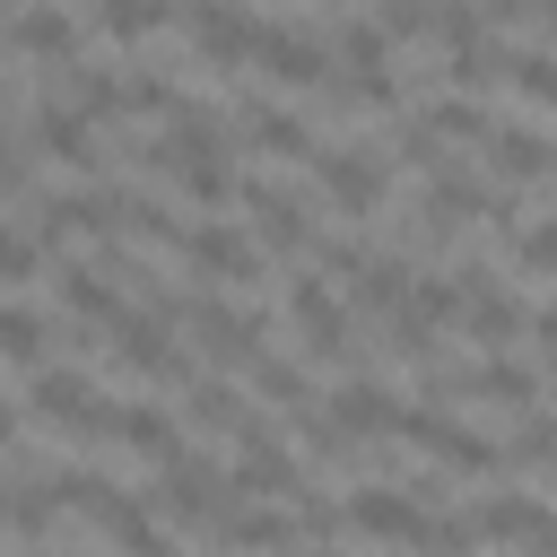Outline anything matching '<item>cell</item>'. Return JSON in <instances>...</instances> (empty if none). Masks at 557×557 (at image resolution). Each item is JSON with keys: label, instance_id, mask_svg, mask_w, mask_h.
<instances>
[{"label": "cell", "instance_id": "obj_31", "mask_svg": "<svg viewBox=\"0 0 557 557\" xmlns=\"http://www.w3.org/2000/svg\"><path fill=\"white\" fill-rule=\"evenodd\" d=\"M17 278H35V235L0 226V287H17Z\"/></svg>", "mask_w": 557, "mask_h": 557}, {"label": "cell", "instance_id": "obj_32", "mask_svg": "<svg viewBox=\"0 0 557 557\" xmlns=\"http://www.w3.org/2000/svg\"><path fill=\"white\" fill-rule=\"evenodd\" d=\"M26 183H35V165H26V148L0 131V191H26Z\"/></svg>", "mask_w": 557, "mask_h": 557}, {"label": "cell", "instance_id": "obj_17", "mask_svg": "<svg viewBox=\"0 0 557 557\" xmlns=\"http://www.w3.org/2000/svg\"><path fill=\"white\" fill-rule=\"evenodd\" d=\"M461 531L522 548V540H548V505H540L531 487H513V496H470V505H461Z\"/></svg>", "mask_w": 557, "mask_h": 557}, {"label": "cell", "instance_id": "obj_34", "mask_svg": "<svg viewBox=\"0 0 557 557\" xmlns=\"http://www.w3.org/2000/svg\"><path fill=\"white\" fill-rule=\"evenodd\" d=\"M52 557H70V548H52Z\"/></svg>", "mask_w": 557, "mask_h": 557}, {"label": "cell", "instance_id": "obj_13", "mask_svg": "<svg viewBox=\"0 0 557 557\" xmlns=\"http://www.w3.org/2000/svg\"><path fill=\"white\" fill-rule=\"evenodd\" d=\"M339 522H348V531H366V540H392V548H409V540H418V522H426V505H418L409 487L374 479V487H357V496L339 505Z\"/></svg>", "mask_w": 557, "mask_h": 557}, {"label": "cell", "instance_id": "obj_4", "mask_svg": "<svg viewBox=\"0 0 557 557\" xmlns=\"http://www.w3.org/2000/svg\"><path fill=\"white\" fill-rule=\"evenodd\" d=\"M435 409L444 400H496V409H540V366L531 357H479V366H435L426 374Z\"/></svg>", "mask_w": 557, "mask_h": 557}, {"label": "cell", "instance_id": "obj_21", "mask_svg": "<svg viewBox=\"0 0 557 557\" xmlns=\"http://www.w3.org/2000/svg\"><path fill=\"white\" fill-rule=\"evenodd\" d=\"M479 148H487V165H496L505 183H522V191L548 183V139H540V122H496Z\"/></svg>", "mask_w": 557, "mask_h": 557}, {"label": "cell", "instance_id": "obj_29", "mask_svg": "<svg viewBox=\"0 0 557 557\" xmlns=\"http://www.w3.org/2000/svg\"><path fill=\"white\" fill-rule=\"evenodd\" d=\"M96 26H104L113 44H131V35H157V26H174V0H96Z\"/></svg>", "mask_w": 557, "mask_h": 557}, {"label": "cell", "instance_id": "obj_3", "mask_svg": "<svg viewBox=\"0 0 557 557\" xmlns=\"http://www.w3.org/2000/svg\"><path fill=\"white\" fill-rule=\"evenodd\" d=\"M226 487H235V496H261V505H287V496L313 487V479H305V461L278 444L270 418H244V426H235V470H226Z\"/></svg>", "mask_w": 557, "mask_h": 557}, {"label": "cell", "instance_id": "obj_33", "mask_svg": "<svg viewBox=\"0 0 557 557\" xmlns=\"http://www.w3.org/2000/svg\"><path fill=\"white\" fill-rule=\"evenodd\" d=\"M9 444H17V418H9V400H0V453H9Z\"/></svg>", "mask_w": 557, "mask_h": 557}, {"label": "cell", "instance_id": "obj_16", "mask_svg": "<svg viewBox=\"0 0 557 557\" xmlns=\"http://www.w3.org/2000/svg\"><path fill=\"white\" fill-rule=\"evenodd\" d=\"M104 435L139 461H183V426L157 409V400H104Z\"/></svg>", "mask_w": 557, "mask_h": 557}, {"label": "cell", "instance_id": "obj_1", "mask_svg": "<svg viewBox=\"0 0 557 557\" xmlns=\"http://www.w3.org/2000/svg\"><path fill=\"white\" fill-rule=\"evenodd\" d=\"M148 165L174 174L183 200H200V209H226V200H235V139H226V122L200 113V104H183V113L165 122V139L148 148Z\"/></svg>", "mask_w": 557, "mask_h": 557}, {"label": "cell", "instance_id": "obj_25", "mask_svg": "<svg viewBox=\"0 0 557 557\" xmlns=\"http://www.w3.org/2000/svg\"><path fill=\"white\" fill-rule=\"evenodd\" d=\"M244 139H252L261 157H287V165L313 157V122H305V113H278V104H244Z\"/></svg>", "mask_w": 557, "mask_h": 557}, {"label": "cell", "instance_id": "obj_6", "mask_svg": "<svg viewBox=\"0 0 557 557\" xmlns=\"http://www.w3.org/2000/svg\"><path fill=\"white\" fill-rule=\"evenodd\" d=\"M287 322H296L305 357H322V366H339V357H348V305L331 296V278H322V270H296V278H287Z\"/></svg>", "mask_w": 557, "mask_h": 557}, {"label": "cell", "instance_id": "obj_30", "mask_svg": "<svg viewBox=\"0 0 557 557\" xmlns=\"http://www.w3.org/2000/svg\"><path fill=\"white\" fill-rule=\"evenodd\" d=\"M383 52H392V44H383L366 17H348V26H339V44H331V70H339V78H374V70H383Z\"/></svg>", "mask_w": 557, "mask_h": 557}, {"label": "cell", "instance_id": "obj_28", "mask_svg": "<svg viewBox=\"0 0 557 557\" xmlns=\"http://www.w3.org/2000/svg\"><path fill=\"white\" fill-rule=\"evenodd\" d=\"M44 348H52L44 313H26V305H0V366H44Z\"/></svg>", "mask_w": 557, "mask_h": 557}, {"label": "cell", "instance_id": "obj_19", "mask_svg": "<svg viewBox=\"0 0 557 557\" xmlns=\"http://www.w3.org/2000/svg\"><path fill=\"white\" fill-rule=\"evenodd\" d=\"M35 157H52V165H70V174H104L96 122L70 113V104H44V113H35Z\"/></svg>", "mask_w": 557, "mask_h": 557}, {"label": "cell", "instance_id": "obj_15", "mask_svg": "<svg viewBox=\"0 0 557 557\" xmlns=\"http://www.w3.org/2000/svg\"><path fill=\"white\" fill-rule=\"evenodd\" d=\"M392 409H400V400H392L383 383H366V374H357V383H339L313 418H322L339 444H374V435H392Z\"/></svg>", "mask_w": 557, "mask_h": 557}, {"label": "cell", "instance_id": "obj_12", "mask_svg": "<svg viewBox=\"0 0 557 557\" xmlns=\"http://www.w3.org/2000/svg\"><path fill=\"white\" fill-rule=\"evenodd\" d=\"M157 505H165V522H218V513H235V487H226V470L218 461H165V487H157Z\"/></svg>", "mask_w": 557, "mask_h": 557}, {"label": "cell", "instance_id": "obj_8", "mask_svg": "<svg viewBox=\"0 0 557 557\" xmlns=\"http://www.w3.org/2000/svg\"><path fill=\"white\" fill-rule=\"evenodd\" d=\"M174 17L191 26V44H200V61H209V70H244V61H252V44H261V26H252L235 0H174Z\"/></svg>", "mask_w": 557, "mask_h": 557}, {"label": "cell", "instance_id": "obj_7", "mask_svg": "<svg viewBox=\"0 0 557 557\" xmlns=\"http://www.w3.org/2000/svg\"><path fill=\"white\" fill-rule=\"evenodd\" d=\"M113 366L139 374V383H191V374H200L157 313H122V322H113Z\"/></svg>", "mask_w": 557, "mask_h": 557}, {"label": "cell", "instance_id": "obj_10", "mask_svg": "<svg viewBox=\"0 0 557 557\" xmlns=\"http://www.w3.org/2000/svg\"><path fill=\"white\" fill-rule=\"evenodd\" d=\"M235 200H244V218H252V235L270 244V252H305L313 244V200L296 191V183H235Z\"/></svg>", "mask_w": 557, "mask_h": 557}, {"label": "cell", "instance_id": "obj_23", "mask_svg": "<svg viewBox=\"0 0 557 557\" xmlns=\"http://www.w3.org/2000/svg\"><path fill=\"white\" fill-rule=\"evenodd\" d=\"M183 418H191L200 435H235V426H244L252 409H244V392H235L226 374H209V366H200V374L183 383Z\"/></svg>", "mask_w": 557, "mask_h": 557}, {"label": "cell", "instance_id": "obj_18", "mask_svg": "<svg viewBox=\"0 0 557 557\" xmlns=\"http://www.w3.org/2000/svg\"><path fill=\"white\" fill-rule=\"evenodd\" d=\"M252 70L270 78V87H322L331 78V52L313 44V35H278V26H261V44H252Z\"/></svg>", "mask_w": 557, "mask_h": 557}, {"label": "cell", "instance_id": "obj_2", "mask_svg": "<svg viewBox=\"0 0 557 557\" xmlns=\"http://www.w3.org/2000/svg\"><path fill=\"white\" fill-rule=\"evenodd\" d=\"M26 409H35L52 435H70V444H104V392H96L78 366H35V374H26Z\"/></svg>", "mask_w": 557, "mask_h": 557}, {"label": "cell", "instance_id": "obj_11", "mask_svg": "<svg viewBox=\"0 0 557 557\" xmlns=\"http://www.w3.org/2000/svg\"><path fill=\"white\" fill-rule=\"evenodd\" d=\"M183 331H191V348H200L209 366H244V357L261 348V322L235 313L226 296H191V305H183Z\"/></svg>", "mask_w": 557, "mask_h": 557}, {"label": "cell", "instance_id": "obj_24", "mask_svg": "<svg viewBox=\"0 0 557 557\" xmlns=\"http://www.w3.org/2000/svg\"><path fill=\"white\" fill-rule=\"evenodd\" d=\"M218 540L235 557H270V548H296V522L287 505H244V513H218Z\"/></svg>", "mask_w": 557, "mask_h": 557}, {"label": "cell", "instance_id": "obj_9", "mask_svg": "<svg viewBox=\"0 0 557 557\" xmlns=\"http://www.w3.org/2000/svg\"><path fill=\"white\" fill-rule=\"evenodd\" d=\"M305 165H313V183H322V200H331L339 218H374V209H383V165H374L366 148H313Z\"/></svg>", "mask_w": 557, "mask_h": 557}, {"label": "cell", "instance_id": "obj_22", "mask_svg": "<svg viewBox=\"0 0 557 557\" xmlns=\"http://www.w3.org/2000/svg\"><path fill=\"white\" fill-rule=\"evenodd\" d=\"M52 296H61L70 313H87V322H104V331H113V322L131 313V305H122V287H113V278H104L96 261H61V270H52Z\"/></svg>", "mask_w": 557, "mask_h": 557}, {"label": "cell", "instance_id": "obj_27", "mask_svg": "<svg viewBox=\"0 0 557 557\" xmlns=\"http://www.w3.org/2000/svg\"><path fill=\"white\" fill-rule=\"evenodd\" d=\"M244 374H252V392H261V400H278V409H296V418L313 409V374H305L296 357H270V348H252V357H244Z\"/></svg>", "mask_w": 557, "mask_h": 557}, {"label": "cell", "instance_id": "obj_14", "mask_svg": "<svg viewBox=\"0 0 557 557\" xmlns=\"http://www.w3.org/2000/svg\"><path fill=\"white\" fill-rule=\"evenodd\" d=\"M174 252H183L191 270L226 278V287H261V252H252V235H235V226H183Z\"/></svg>", "mask_w": 557, "mask_h": 557}, {"label": "cell", "instance_id": "obj_5", "mask_svg": "<svg viewBox=\"0 0 557 557\" xmlns=\"http://www.w3.org/2000/svg\"><path fill=\"white\" fill-rule=\"evenodd\" d=\"M392 435H400V444H418V453H435L444 470H496V444H487L479 426L444 418L435 400H409V409H392Z\"/></svg>", "mask_w": 557, "mask_h": 557}, {"label": "cell", "instance_id": "obj_20", "mask_svg": "<svg viewBox=\"0 0 557 557\" xmlns=\"http://www.w3.org/2000/svg\"><path fill=\"white\" fill-rule=\"evenodd\" d=\"M9 52H26V61H78L70 9H61V0H26V9L9 17Z\"/></svg>", "mask_w": 557, "mask_h": 557}, {"label": "cell", "instance_id": "obj_26", "mask_svg": "<svg viewBox=\"0 0 557 557\" xmlns=\"http://www.w3.org/2000/svg\"><path fill=\"white\" fill-rule=\"evenodd\" d=\"M409 287H418V261H409V252H374V261L357 270V305H366V313H400Z\"/></svg>", "mask_w": 557, "mask_h": 557}]
</instances>
